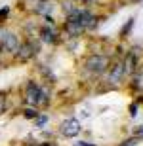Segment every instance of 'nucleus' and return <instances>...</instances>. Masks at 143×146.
I'll use <instances>...</instances> for the list:
<instances>
[{"mask_svg": "<svg viewBox=\"0 0 143 146\" xmlns=\"http://www.w3.org/2000/svg\"><path fill=\"white\" fill-rule=\"evenodd\" d=\"M25 95H27V101L31 104H46L48 103V95H46V91H42L34 82H31L27 86V91H25Z\"/></svg>", "mask_w": 143, "mask_h": 146, "instance_id": "obj_1", "label": "nucleus"}, {"mask_svg": "<svg viewBox=\"0 0 143 146\" xmlns=\"http://www.w3.org/2000/svg\"><path fill=\"white\" fill-rule=\"evenodd\" d=\"M107 66H109V59H107L105 55H92V57H88V61H86V68H88L90 72H95V74L105 72Z\"/></svg>", "mask_w": 143, "mask_h": 146, "instance_id": "obj_2", "label": "nucleus"}, {"mask_svg": "<svg viewBox=\"0 0 143 146\" xmlns=\"http://www.w3.org/2000/svg\"><path fill=\"white\" fill-rule=\"evenodd\" d=\"M80 129H82V125H80V121H78L77 118H69L61 123V135L67 137V139L77 137L78 133H80Z\"/></svg>", "mask_w": 143, "mask_h": 146, "instance_id": "obj_3", "label": "nucleus"}, {"mask_svg": "<svg viewBox=\"0 0 143 146\" xmlns=\"http://www.w3.org/2000/svg\"><path fill=\"white\" fill-rule=\"evenodd\" d=\"M2 49L10 51V53H17V49H19V38L13 33H4L2 34Z\"/></svg>", "mask_w": 143, "mask_h": 146, "instance_id": "obj_4", "label": "nucleus"}, {"mask_svg": "<svg viewBox=\"0 0 143 146\" xmlns=\"http://www.w3.org/2000/svg\"><path fill=\"white\" fill-rule=\"evenodd\" d=\"M124 74H126V70H124V65H122V63H118V65H115L113 68H111L109 82H111V84H118V82L124 78Z\"/></svg>", "mask_w": 143, "mask_h": 146, "instance_id": "obj_5", "label": "nucleus"}, {"mask_svg": "<svg viewBox=\"0 0 143 146\" xmlns=\"http://www.w3.org/2000/svg\"><path fill=\"white\" fill-rule=\"evenodd\" d=\"M34 49H36V48H34L33 44H23V46H19V49H17V57H19V59H23V61H27L31 55L36 53Z\"/></svg>", "mask_w": 143, "mask_h": 146, "instance_id": "obj_6", "label": "nucleus"}, {"mask_svg": "<svg viewBox=\"0 0 143 146\" xmlns=\"http://www.w3.org/2000/svg\"><path fill=\"white\" fill-rule=\"evenodd\" d=\"M82 31H84V29H82V25H80V23L73 21V19H69V21H67V33H69V34H73V36H78Z\"/></svg>", "mask_w": 143, "mask_h": 146, "instance_id": "obj_7", "label": "nucleus"}, {"mask_svg": "<svg viewBox=\"0 0 143 146\" xmlns=\"http://www.w3.org/2000/svg\"><path fill=\"white\" fill-rule=\"evenodd\" d=\"M40 34H42V40H44V42H55V31L54 29L44 27L40 31Z\"/></svg>", "mask_w": 143, "mask_h": 146, "instance_id": "obj_8", "label": "nucleus"}, {"mask_svg": "<svg viewBox=\"0 0 143 146\" xmlns=\"http://www.w3.org/2000/svg\"><path fill=\"white\" fill-rule=\"evenodd\" d=\"M25 116H27V118H36V116H38V112H36V110H33V108H27V110H25Z\"/></svg>", "mask_w": 143, "mask_h": 146, "instance_id": "obj_9", "label": "nucleus"}, {"mask_svg": "<svg viewBox=\"0 0 143 146\" xmlns=\"http://www.w3.org/2000/svg\"><path fill=\"white\" fill-rule=\"evenodd\" d=\"M73 146H95V144H92V142H84V141H80V142H75Z\"/></svg>", "mask_w": 143, "mask_h": 146, "instance_id": "obj_10", "label": "nucleus"}, {"mask_svg": "<svg viewBox=\"0 0 143 146\" xmlns=\"http://www.w3.org/2000/svg\"><path fill=\"white\" fill-rule=\"evenodd\" d=\"M134 144H138V139H132V141H126V144H122V146H134Z\"/></svg>", "mask_w": 143, "mask_h": 146, "instance_id": "obj_11", "label": "nucleus"}, {"mask_svg": "<svg viewBox=\"0 0 143 146\" xmlns=\"http://www.w3.org/2000/svg\"><path fill=\"white\" fill-rule=\"evenodd\" d=\"M4 106H6V103H4V97H0V114L4 112Z\"/></svg>", "mask_w": 143, "mask_h": 146, "instance_id": "obj_12", "label": "nucleus"}, {"mask_svg": "<svg viewBox=\"0 0 143 146\" xmlns=\"http://www.w3.org/2000/svg\"><path fill=\"white\" fill-rule=\"evenodd\" d=\"M136 135H138V137H141V139H143V125H139V127H138V131H136Z\"/></svg>", "mask_w": 143, "mask_h": 146, "instance_id": "obj_13", "label": "nucleus"}, {"mask_svg": "<svg viewBox=\"0 0 143 146\" xmlns=\"http://www.w3.org/2000/svg\"><path fill=\"white\" fill-rule=\"evenodd\" d=\"M132 23H134V21H130V23H128V25H126V27L122 29V34H126L128 31H130V27H132Z\"/></svg>", "mask_w": 143, "mask_h": 146, "instance_id": "obj_14", "label": "nucleus"}, {"mask_svg": "<svg viewBox=\"0 0 143 146\" xmlns=\"http://www.w3.org/2000/svg\"><path fill=\"white\" fill-rule=\"evenodd\" d=\"M36 123H38V125H44L46 123V118H44V116H40V118L36 119Z\"/></svg>", "mask_w": 143, "mask_h": 146, "instance_id": "obj_15", "label": "nucleus"}, {"mask_svg": "<svg viewBox=\"0 0 143 146\" xmlns=\"http://www.w3.org/2000/svg\"><path fill=\"white\" fill-rule=\"evenodd\" d=\"M44 146H46V144H44Z\"/></svg>", "mask_w": 143, "mask_h": 146, "instance_id": "obj_16", "label": "nucleus"}]
</instances>
